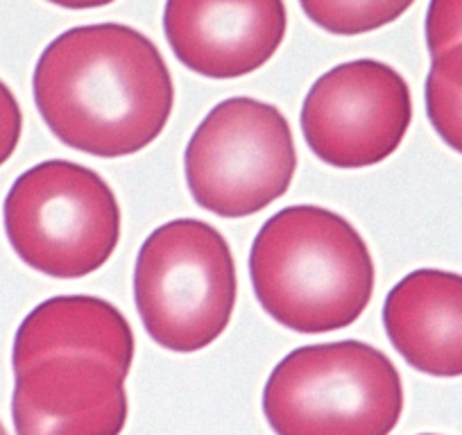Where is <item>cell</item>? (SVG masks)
<instances>
[{"label": "cell", "mask_w": 462, "mask_h": 435, "mask_svg": "<svg viewBox=\"0 0 462 435\" xmlns=\"http://www.w3.org/2000/svg\"><path fill=\"white\" fill-rule=\"evenodd\" d=\"M426 114L439 139L462 154V88L429 73L426 78Z\"/></svg>", "instance_id": "12"}, {"label": "cell", "mask_w": 462, "mask_h": 435, "mask_svg": "<svg viewBox=\"0 0 462 435\" xmlns=\"http://www.w3.org/2000/svg\"><path fill=\"white\" fill-rule=\"evenodd\" d=\"M0 435H7V430H5V426H3V421H0Z\"/></svg>", "instance_id": "16"}, {"label": "cell", "mask_w": 462, "mask_h": 435, "mask_svg": "<svg viewBox=\"0 0 462 435\" xmlns=\"http://www.w3.org/2000/svg\"><path fill=\"white\" fill-rule=\"evenodd\" d=\"M256 300L279 324L327 334L356 322L374 292V261L346 218L286 207L261 227L250 252Z\"/></svg>", "instance_id": "3"}, {"label": "cell", "mask_w": 462, "mask_h": 435, "mask_svg": "<svg viewBox=\"0 0 462 435\" xmlns=\"http://www.w3.org/2000/svg\"><path fill=\"white\" fill-rule=\"evenodd\" d=\"M415 0H300L304 14L324 32L358 37L390 25Z\"/></svg>", "instance_id": "11"}, {"label": "cell", "mask_w": 462, "mask_h": 435, "mask_svg": "<svg viewBox=\"0 0 462 435\" xmlns=\"http://www.w3.org/2000/svg\"><path fill=\"white\" fill-rule=\"evenodd\" d=\"M34 102L52 134L93 157H127L166 127L175 84L166 60L130 25L66 30L42 52Z\"/></svg>", "instance_id": "2"}, {"label": "cell", "mask_w": 462, "mask_h": 435, "mask_svg": "<svg viewBox=\"0 0 462 435\" xmlns=\"http://www.w3.org/2000/svg\"><path fill=\"white\" fill-rule=\"evenodd\" d=\"M52 5L66 7V10H93V7H105L114 0H48Z\"/></svg>", "instance_id": "15"}, {"label": "cell", "mask_w": 462, "mask_h": 435, "mask_svg": "<svg viewBox=\"0 0 462 435\" xmlns=\"http://www.w3.org/2000/svg\"><path fill=\"white\" fill-rule=\"evenodd\" d=\"M402 411L394 363L358 340L295 349L263 390L265 420L277 435H390Z\"/></svg>", "instance_id": "4"}, {"label": "cell", "mask_w": 462, "mask_h": 435, "mask_svg": "<svg viewBox=\"0 0 462 435\" xmlns=\"http://www.w3.org/2000/svg\"><path fill=\"white\" fill-rule=\"evenodd\" d=\"M5 232L23 264L79 279L109 261L121 241V207L96 171L52 159L25 171L5 198Z\"/></svg>", "instance_id": "6"}, {"label": "cell", "mask_w": 462, "mask_h": 435, "mask_svg": "<svg viewBox=\"0 0 462 435\" xmlns=\"http://www.w3.org/2000/svg\"><path fill=\"white\" fill-rule=\"evenodd\" d=\"M297 150L286 116L254 97H229L207 114L184 153L195 202L220 218H247L286 195Z\"/></svg>", "instance_id": "7"}, {"label": "cell", "mask_w": 462, "mask_h": 435, "mask_svg": "<svg viewBox=\"0 0 462 435\" xmlns=\"http://www.w3.org/2000/svg\"><path fill=\"white\" fill-rule=\"evenodd\" d=\"M424 435H430V433H424Z\"/></svg>", "instance_id": "17"}, {"label": "cell", "mask_w": 462, "mask_h": 435, "mask_svg": "<svg viewBox=\"0 0 462 435\" xmlns=\"http://www.w3.org/2000/svg\"><path fill=\"white\" fill-rule=\"evenodd\" d=\"M236 291V264L225 236L195 218L154 229L136 256V309L150 338L171 352H199L220 338Z\"/></svg>", "instance_id": "5"}, {"label": "cell", "mask_w": 462, "mask_h": 435, "mask_svg": "<svg viewBox=\"0 0 462 435\" xmlns=\"http://www.w3.org/2000/svg\"><path fill=\"white\" fill-rule=\"evenodd\" d=\"M412 121L408 82L376 60L324 73L306 93L301 132L310 153L333 168H367L402 145Z\"/></svg>", "instance_id": "8"}, {"label": "cell", "mask_w": 462, "mask_h": 435, "mask_svg": "<svg viewBox=\"0 0 462 435\" xmlns=\"http://www.w3.org/2000/svg\"><path fill=\"white\" fill-rule=\"evenodd\" d=\"M283 0H166L163 32L177 60L213 79L243 78L286 39Z\"/></svg>", "instance_id": "9"}, {"label": "cell", "mask_w": 462, "mask_h": 435, "mask_svg": "<svg viewBox=\"0 0 462 435\" xmlns=\"http://www.w3.org/2000/svg\"><path fill=\"white\" fill-rule=\"evenodd\" d=\"M383 327L411 367L462 376V274L415 270L403 277L385 297Z\"/></svg>", "instance_id": "10"}, {"label": "cell", "mask_w": 462, "mask_h": 435, "mask_svg": "<svg viewBox=\"0 0 462 435\" xmlns=\"http://www.w3.org/2000/svg\"><path fill=\"white\" fill-rule=\"evenodd\" d=\"M23 132V114L12 88L0 79V166L14 154Z\"/></svg>", "instance_id": "14"}, {"label": "cell", "mask_w": 462, "mask_h": 435, "mask_svg": "<svg viewBox=\"0 0 462 435\" xmlns=\"http://www.w3.org/2000/svg\"><path fill=\"white\" fill-rule=\"evenodd\" d=\"M426 46L430 57L462 46V0H430L426 14Z\"/></svg>", "instance_id": "13"}, {"label": "cell", "mask_w": 462, "mask_h": 435, "mask_svg": "<svg viewBox=\"0 0 462 435\" xmlns=\"http://www.w3.org/2000/svg\"><path fill=\"white\" fill-rule=\"evenodd\" d=\"M134 334L125 315L91 295L42 301L12 349L16 435H121Z\"/></svg>", "instance_id": "1"}]
</instances>
